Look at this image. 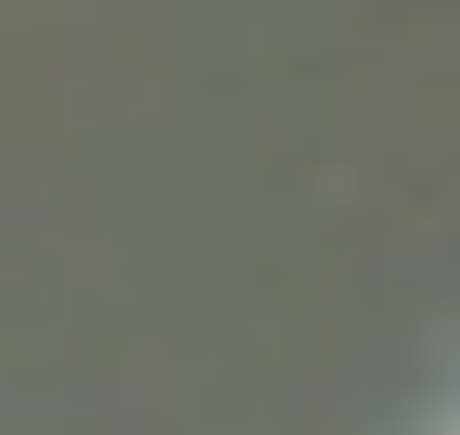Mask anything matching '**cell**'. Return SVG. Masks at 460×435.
<instances>
[]
</instances>
